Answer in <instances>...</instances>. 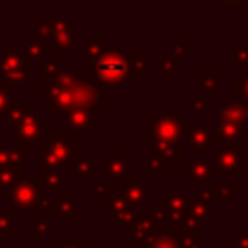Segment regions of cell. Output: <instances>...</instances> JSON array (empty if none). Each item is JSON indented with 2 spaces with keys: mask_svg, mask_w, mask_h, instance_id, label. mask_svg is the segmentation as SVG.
<instances>
[{
  "mask_svg": "<svg viewBox=\"0 0 248 248\" xmlns=\"http://www.w3.org/2000/svg\"><path fill=\"white\" fill-rule=\"evenodd\" d=\"M43 97L52 99L50 114H56L58 110L70 112L76 108H91L103 101L97 83L89 81L83 70L60 74L48 89H43Z\"/></svg>",
  "mask_w": 248,
  "mask_h": 248,
  "instance_id": "1",
  "label": "cell"
},
{
  "mask_svg": "<svg viewBox=\"0 0 248 248\" xmlns=\"http://www.w3.org/2000/svg\"><path fill=\"white\" fill-rule=\"evenodd\" d=\"M147 157H182V116L180 114H147Z\"/></svg>",
  "mask_w": 248,
  "mask_h": 248,
  "instance_id": "2",
  "label": "cell"
},
{
  "mask_svg": "<svg viewBox=\"0 0 248 248\" xmlns=\"http://www.w3.org/2000/svg\"><path fill=\"white\" fill-rule=\"evenodd\" d=\"M130 62L128 54H122L118 46L105 50L95 62V83L103 87H122L130 83Z\"/></svg>",
  "mask_w": 248,
  "mask_h": 248,
  "instance_id": "3",
  "label": "cell"
},
{
  "mask_svg": "<svg viewBox=\"0 0 248 248\" xmlns=\"http://www.w3.org/2000/svg\"><path fill=\"white\" fill-rule=\"evenodd\" d=\"M43 149V167H58L66 161H70L76 153V143L66 138V134L52 132L46 140L41 141Z\"/></svg>",
  "mask_w": 248,
  "mask_h": 248,
  "instance_id": "4",
  "label": "cell"
},
{
  "mask_svg": "<svg viewBox=\"0 0 248 248\" xmlns=\"http://www.w3.org/2000/svg\"><path fill=\"white\" fill-rule=\"evenodd\" d=\"M0 72L8 85L21 83L29 74V58L23 54H16L12 45H8L6 52L0 54Z\"/></svg>",
  "mask_w": 248,
  "mask_h": 248,
  "instance_id": "5",
  "label": "cell"
},
{
  "mask_svg": "<svg viewBox=\"0 0 248 248\" xmlns=\"http://www.w3.org/2000/svg\"><path fill=\"white\" fill-rule=\"evenodd\" d=\"M41 184L43 180L37 176H29V178H21L16 180L14 188L10 190V198L12 202L19 207V209H29V207H37L39 200H41Z\"/></svg>",
  "mask_w": 248,
  "mask_h": 248,
  "instance_id": "6",
  "label": "cell"
},
{
  "mask_svg": "<svg viewBox=\"0 0 248 248\" xmlns=\"http://www.w3.org/2000/svg\"><path fill=\"white\" fill-rule=\"evenodd\" d=\"M132 236L140 246H149L151 238L163 231V217L157 211H138L134 223H132Z\"/></svg>",
  "mask_w": 248,
  "mask_h": 248,
  "instance_id": "7",
  "label": "cell"
},
{
  "mask_svg": "<svg viewBox=\"0 0 248 248\" xmlns=\"http://www.w3.org/2000/svg\"><path fill=\"white\" fill-rule=\"evenodd\" d=\"M188 203H190V198H186L184 194H169L163 203L155 205V211L163 217V221L167 219L172 229H182Z\"/></svg>",
  "mask_w": 248,
  "mask_h": 248,
  "instance_id": "8",
  "label": "cell"
},
{
  "mask_svg": "<svg viewBox=\"0 0 248 248\" xmlns=\"http://www.w3.org/2000/svg\"><path fill=\"white\" fill-rule=\"evenodd\" d=\"M244 169H246L244 155L238 149H234L232 141H229L227 149H223V151L217 153V165H215V169H211V174L213 176H225V174L232 172L236 176H242L244 174Z\"/></svg>",
  "mask_w": 248,
  "mask_h": 248,
  "instance_id": "9",
  "label": "cell"
},
{
  "mask_svg": "<svg viewBox=\"0 0 248 248\" xmlns=\"http://www.w3.org/2000/svg\"><path fill=\"white\" fill-rule=\"evenodd\" d=\"M215 198H213V194L207 190V188H203L202 192H196V194H192L190 196V203H188V211H186V215H190V217H194V219H198V221H207L209 219V215L215 211Z\"/></svg>",
  "mask_w": 248,
  "mask_h": 248,
  "instance_id": "10",
  "label": "cell"
},
{
  "mask_svg": "<svg viewBox=\"0 0 248 248\" xmlns=\"http://www.w3.org/2000/svg\"><path fill=\"white\" fill-rule=\"evenodd\" d=\"M101 163H103V167H105L107 176L110 178V182H112L114 186L120 184V178H122V176L128 172V169H130V159H128V157H122L120 149H112L110 155H108V157H103Z\"/></svg>",
  "mask_w": 248,
  "mask_h": 248,
  "instance_id": "11",
  "label": "cell"
},
{
  "mask_svg": "<svg viewBox=\"0 0 248 248\" xmlns=\"http://www.w3.org/2000/svg\"><path fill=\"white\" fill-rule=\"evenodd\" d=\"M219 120H229L234 124H244L248 120V103L240 99H227L221 107H217Z\"/></svg>",
  "mask_w": 248,
  "mask_h": 248,
  "instance_id": "12",
  "label": "cell"
},
{
  "mask_svg": "<svg viewBox=\"0 0 248 248\" xmlns=\"http://www.w3.org/2000/svg\"><path fill=\"white\" fill-rule=\"evenodd\" d=\"M211 130L207 126H192L188 122H182V140H188L194 149L205 151L211 143Z\"/></svg>",
  "mask_w": 248,
  "mask_h": 248,
  "instance_id": "13",
  "label": "cell"
},
{
  "mask_svg": "<svg viewBox=\"0 0 248 248\" xmlns=\"http://www.w3.org/2000/svg\"><path fill=\"white\" fill-rule=\"evenodd\" d=\"M50 29H52V43H54V46L56 48L60 46L66 52H72V48H74V31L68 25V21L62 19V17L50 19Z\"/></svg>",
  "mask_w": 248,
  "mask_h": 248,
  "instance_id": "14",
  "label": "cell"
},
{
  "mask_svg": "<svg viewBox=\"0 0 248 248\" xmlns=\"http://www.w3.org/2000/svg\"><path fill=\"white\" fill-rule=\"evenodd\" d=\"M41 130H48V126H41V118L35 114H27L16 124V132L19 140H25L27 145H31L33 140H39Z\"/></svg>",
  "mask_w": 248,
  "mask_h": 248,
  "instance_id": "15",
  "label": "cell"
},
{
  "mask_svg": "<svg viewBox=\"0 0 248 248\" xmlns=\"http://www.w3.org/2000/svg\"><path fill=\"white\" fill-rule=\"evenodd\" d=\"M122 198L130 203V205H134V207H138L140 203H143L145 200H147V190H145V186L140 182V178L138 176H130L128 178V182L122 186Z\"/></svg>",
  "mask_w": 248,
  "mask_h": 248,
  "instance_id": "16",
  "label": "cell"
},
{
  "mask_svg": "<svg viewBox=\"0 0 248 248\" xmlns=\"http://www.w3.org/2000/svg\"><path fill=\"white\" fill-rule=\"evenodd\" d=\"M95 112L93 108H76L68 112V128L70 130H93Z\"/></svg>",
  "mask_w": 248,
  "mask_h": 248,
  "instance_id": "17",
  "label": "cell"
},
{
  "mask_svg": "<svg viewBox=\"0 0 248 248\" xmlns=\"http://www.w3.org/2000/svg\"><path fill=\"white\" fill-rule=\"evenodd\" d=\"M182 176H186V178H190L192 182H196V184H200V182H205L209 176H213L211 174V167L205 163V161H192L190 165H186L184 169H182Z\"/></svg>",
  "mask_w": 248,
  "mask_h": 248,
  "instance_id": "18",
  "label": "cell"
},
{
  "mask_svg": "<svg viewBox=\"0 0 248 248\" xmlns=\"http://www.w3.org/2000/svg\"><path fill=\"white\" fill-rule=\"evenodd\" d=\"M242 138V126L229 122V120H219L217 130L211 134V140H227V141H234Z\"/></svg>",
  "mask_w": 248,
  "mask_h": 248,
  "instance_id": "19",
  "label": "cell"
},
{
  "mask_svg": "<svg viewBox=\"0 0 248 248\" xmlns=\"http://www.w3.org/2000/svg\"><path fill=\"white\" fill-rule=\"evenodd\" d=\"M128 62H130V78L132 79H145V76H147L145 54L143 52H130Z\"/></svg>",
  "mask_w": 248,
  "mask_h": 248,
  "instance_id": "20",
  "label": "cell"
},
{
  "mask_svg": "<svg viewBox=\"0 0 248 248\" xmlns=\"http://www.w3.org/2000/svg\"><path fill=\"white\" fill-rule=\"evenodd\" d=\"M21 167V155L17 151H6L4 143H0V170L17 172Z\"/></svg>",
  "mask_w": 248,
  "mask_h": 248,
  "instance_id": "21",
  "label": "cell"
},
{
  "mask_svg": "<svg viewBox=\"0 0 248 248\" xmlns=\"http://www.w3.org/2000/svg\"><path fill=\"white\" fill-rule=\"evenodd\" d=\"M149 248H180V240L172 234V231L163 229L151 238Z\"/></svg>",
  "mask_w": 248,
  "mask_h": 248,
  "instance_id": "22",
  "label": "cell"
},
{
  "mask_svg": "<svg viewBox=\"0 0 248 248\" xmlns=\"http://www.w3.org/2000/svg\"><path fill=\"white\" fill-rule=\"evenodd\" d=\"M105 46H103V37L101 35H87L85 37V54L89 60H99L105 54Z\"/></svg>",
  "mask_w": 248,
  "mask_h": 248,
  "instance_id": "23",
  "label": "cell"
},
{
  "mask_svg": "<svg viewBox=\"0 0 248 248\" xmlns=\"http://www.w3.org/2000/svg\"><path fill=\"white\" fill-rule=\"evenodd\" d=\"M56 211L60 219H76V196L74 194H64L60 196L56 203Z\"/></svg>",
  "mask_w": 248,
  "mask_h": 248,
  "instance_id": "24",
  "label": "cell"
},
{
  "mask_svg": "<svg viewBox=\"0 0 248 248\" xmlns=\"http://www.w3.org/2000/svg\"><path fill=\"white\" fill-rule=\"evenodd\" d=\"M43 180L48 184V192L56 194L62 184H66V176H62L54 167H43Z\"/></svg>",
  "mask_w": 248,
  "mask_h": 248,
  "instance_id": "25",
  "label": "cell"
},
{
  "mask_svg": "<svg viewBox=\"0 0 248 248\" xmlns=\"http://www.w3.org/2000/svg\"><path fill=\"white\" fill-rule=\"evenodd\" d=\"M211 194H213V198L215 200H219V202H225V203H232L234 202V190L231 188V186H227V184H217V186H213V184H209V186H205Z\"/></svg>",
  "mask_w": 248,
  "mask_h": 248,
  "instance_id": "26",
  "label": "cell"
},
{
  "mask_svg": "<svg viewBox=\"0 0 248 248\" xmlns=\"http://www.w3.org/2000/svg\"><path fill=\"white\" fill-rule=\"evenodd\" d=\"M200 83H202V87H205L207 89V95L209 97H215L217 95V72L215 70H202L200 72Z\"/></svg>",
  "mask_w": 248,
  "mask_h": 248,
  "instance_id": "27",
  "label": "cell"
},
{
  "mask_svg": "<svg viewBox=\"0 0 248 248\" xmlns=\"http://www.w3.org/2000/svg\"><path fill=\"white\" fill-rule=\"evenodd\" d=\"M128 207H134V205H130L122 196H116V198H112L110 202L103 203V209H105V211H108V213H112L114 217H116L118 213H122L124 209H128Z\"/></svg>",
  "mask_w": 248,
  "mask_h": 248,
  "instance_id": "28",
  "label": "cell"
},
{
  "mask_svg": "<svg viewBox=\"0 0 248 248\" xmlns=\"http://www.w3.org/2000/svg\"><path fill=\"white\" fill-rule=\"evenodd\" d=\"M234 68L236 70H248V46H238L234 50Z\"/></svg>",
  "mask_w": 248,
  "mask_h": 248,
  "instance_id": "29",
  "label": "cell"
},
{
  "mask_svg": "<svg viewBox=\"0 0 248 248\" xmlns=\"http://www.w3.org/2000/svg\"><path fill=\"white\" fill-rule=\"evenodd\" d=\"M76 174L78 176H93L95 174V163L89 159H79L76 165Z\"/></svg>",
  "mask_w": 248,
  "mask_h": 248,
  "instance_id": "30",
  "label": "cell"
},
{
  "mask_svg": "<svg viewBox=\"0 0 248 248\" xmlns=\"http://www.w3.org/2000/svg\"><path fill=\"white\" fill-rule=\"evenodd\" d=\"M234 91H236V99L248 103V74L234 81Z\"/></svg>",
  "mask_w": 248,
  "mask_h": 248,
  "instance_id": "31",
  "label": "cell"
},
{
  "mask_svg": "<svg viewBox=\"0 0 248 248\" xmlns=\"http://www.w3.org/2000/svg\"><path fill=\"white\" fill-rule=\"evenodd\" d=\"M180 248H200V234L198 232H182Z\"/></svg>",
  "mask_w": 248,
  "mask_h": 248,
  "instance_id": "32",
  "label": "cell"
},
{
  "mask_svg": "<svg viewBox=\"0 0 248 248\" xmlns=\"http://www.w3.org/2000/svg\"><path fill=\"white\" fill-rule=\"evenodd\" d=\"M145 172L149 176H163L165 174V167H163L161 159H149V163L145 167Z\"/></svg>",
  "mask_w": 248,
  "mask_h": 248,
  "instance_id": "33",
  "label": "cell"
},
{
  "mask_svg": "<svg viewBox=\"0 0 248 248\" xmlns=\"http://www.w3.org/2000/svg\"><path fill=\"white\" fill-rule=\"evenodd\" d=\"M52 248H91V246H85L83 238H60L58 246H52Z\"/></svg>",
  "mask_w": 248,
  "mask_h": 248,
  "instance_id": "34",
  "label": "cell"
},
{
  "mask_svg": "<svg viewBox=\"0 0 248 248\" xmlns=\"http://www.w3.org/2000/svg\"><path fill=\"white\" fill-rule=\"evenodd\" d=\"M163 62H165V64H167V66H169V68H170L172 72H174V70H180V68H182V58H180V54H176V52H172V50L165 54Z\"/></svg>",
  "mask_w": 248,
  "mask_h": 248,
  "instance_id": "35",
  "label": "cell"
},
{
  "mask_svg": "<svg viewBox=\"0 0 248 248\" xmlns=\"http://www.w3.org/2000/svg\"><path fill=\"white\" fill-rule=\"evenodd\" d=\"M12 236V213H0V236Z\"/></svg>",
  "mask_w": 248,
  "mask_h": 248,
  "instance_id": "36",
  "label": "cell"
},
{
  "mask_svg": "<svg viewBox=\"0 0 248 248\" xmlns=\"http://www.w3.org/2000/svg\"><path fill=\"white\" fill-rule=\"evenodd\" d=\"M41 76L43 78H58V64L56 62H45L41 66Z\"/></svg>",
  "mask_w": 248,
  "mask_h": 248,
  "instance_id": "37",
  "label": "cell"
},
{
  "mask_svg": "<svg viewBox=\"0 0 248 248\" xmlns=\"http://www.w3.org/2000/svg\"><path fill=\"white\" fill-rule=\"evenodd\" d=\"M192 112H207V99L203 97H192L190 99Z\"/></svg>",
  "mask_w": 248,
  "mask_h": 248,
  "instance_id": "38",
  "label": "cell"
},
{
  "mask_svg": "<svg viewBox=\"0 0 248 248\" xmlns=\"http://www.w3.org/2000/svg\"><path fill=\"white\" fill-rule=\"evenodd\" d=\"M234 240H236L234 248H248V229H236L234 231Z\"/></svg>",
  "mask_w": 248,
  "mask_h": 248,
  "instance_id": "39",
  "label": "cell"
},
{
  "mask_svg": "<svg viewBox=\"0 0 248 248\" xmlns=\"http://www.w3.org/2000/svg\"><path fill=\"white\" fill-rule=\"evenodd\" d=\"M12 103V95H10V87H0V112L4 108H8V105Z\"/></svg>",
  "mask_w": 248,
  "mask_h": 248,
  "instance_id": "40",
  "label": "cell"
},
{
  "mask_svg": "<svg viewBox=\"0 0 248 248\" xmlns=\"http://www.w3.org/2000/svg\"><path fill=\"white\" fill-rule=\"evenodd\" d=\"M46 229H48V221H35L33 223V236L46 234Z\"/></svg>",
  "mask_w": 248,
  "mask_h": 248,
  "instance_id": "41",
  "label": "cell"
},
{
  "mask_svg": "<svg viewBox=\"0 0 248 248\" xmlns=\"http://www.w3.org/2000/svg\"><path fill=\"white\" fill-rule=\"evenodd\" d=\"M157 70H161V72H163V76H165L167 79H170V78L174 76V72H172V70H170L163 60H159V62H157Z\"/></svg>",
  "mask_w": 248,
  "mask_h": 248,
  "instance_id": "42",
  "label": "cell"
},
{
  "mask_svg": "<svg viewBox=\"0 0 248 248\" xmlns=\"http://www.w3.org/2000/svg\"><path fill=\"white\" fill-rule=\"evenodd\" d=\"M172 52H176V54H182V52H190V45H188V43H186V45H184V43H178V45L172 48Z\"/></svg>",
  "mask_w": 248,
  "mask_h": 248,
  "instance_id": "43",
  "label": "cell"
},
{
  "mask_svg": "<svg viewBox=\"0 0 248 248\" xmlns=\"http://www.w3.org/2000/svg\"><path fill=\"white\" fill-rule=\"evenodd\" d=\"M95 192H97V194H110V186H108V184H99V186L95 188Z\"/></svg>",
  "mask_w": 248,
  "mask_h": 248,
  "instance_id": "44",
  "label": "cell"
},
{
  "mask_svg": "<svg viewBox=\"0 0 248 248\" xmlns=\"http://www.w3.org/2000/svg\"><path fill=\"white\" fill-rule=\"evenodd\" d=\"M246 169H248V159H246Z\"/></svg>",
  "mask_w": 248,
  "mask_h": 248,
  "instance_id": "45",
  "label": "cell"
},
{
  "mask_svg": "<svg viewBox=\"0 0 248 248\" xmlns=\"http://www.w3.org/2000/svg\"><path fill=\"white\" fill-rule=\"evenodd\" d=\"M221 248H227V246H221Z\"/></svg>",
  "mask_w": 248,
  "mask_h": 248,
  "instance_id": "46",
  "label": "cell"
}]
</instances>
